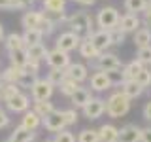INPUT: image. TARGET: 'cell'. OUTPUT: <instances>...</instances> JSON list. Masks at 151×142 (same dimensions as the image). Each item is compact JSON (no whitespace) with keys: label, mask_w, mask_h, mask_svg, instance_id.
<instances>
[{"label":"cell","mask_w":151,"mask_h":142,"mask_svg":"<svg viewBox=\"0 0 151 142\" xmlns=\"http://www.w3.org/2000/svg\"><path fill=\"white\" fill-rule=\"evenodd\" d=\"M66 25L70 27L72 32H76L81 38H91L94 32V19L87 12H76L72 15H68V23Z\"/></svg>","instance_id":"6da1fadb"},{"label":"cell","mask_w":151,"mask_h":142,"mask_svg":"<svg viewBox=\"0 0 151 142\" xmlns=\"http://www.w3.org/2000/svg\"><path fill=\"white\" fill-rule=\"evenodd\" d=\"M129 110H130V99L127 97L125 93L115 91V93H111L110 97H108V101H106V114L110 117H113V120L123 117V116L129 114Z\"/></svg>","instance_id":"7a4b0ae2"},{"label":"cell","mask_w":151,"mask_h":142,"mask_svg":"<svg viewBox=\"0 0 151 142\" xmlns=\"http://www.w3.org/2000/svg\"><path fill=\"white\" fill-rule=\"evenodd\" d=\"M119 19H121V15L113 6H104V8L98 9L94 23H96L98 28H102V30H113V28L119 27Z\"/></svg>","instance_id":"3957f363"},{"label":"cell","mask_w":151,"mask_h":142,"mask_svg":"<svg viewBox=\"0 0 151 142\" xmlns=\"http://www.w3.org/2000/svg\"><path fill=\"white\" fill-rule=\"evenodd\" d=\"M93 66L96 70H100V72H111V70H121L123 68V63L119 61V57H117L115 53L106 51V53L98 55V59L93 61Z\"/></svg>","instance_id":"277c9868"},{"label":"cell","mask_w":151,"mask_h":142,"mask_svg":"<svg viewBox=\"0 0 151 142\" xmlns=\"http://www.w3.org/2000/svg\"><path fill=\"white\" fill-rule=\"evenodd\" d=\"M81 40H83V38L78 36L76 32H72V30H64V32H60V34L57 36L55 47H57V49H60V51H66V53H70V51H74V49H79V44H81Z\"/></svg>","instance_id":"5b68a950"},{"label":"cell","mask_w":151,"mask_h":142,"mask_svg":"<svg viewBox=\"0 0 151 142\" xmlns=\"http://www.w3.org/2000/svg\"><path fill=\"white\" fill-rule=\"evenodd\" d=\"M55 91V85H51L45 78H38L30 87V97H32V102H38V101H49L51 95Z\"/></svg>","instance_id":"8992f818"},{"label":"cell","mask_w":151,"mask_h":142,"mask_svg":"<svg viewBox=\"0 0 151 142\" xmlns=\"http://www.w3.org/2000/svg\"><path fill=\"white\" fill-rule=\"evenodd\" d=\"M4 104H6V108L9 112L25 114L27 110H30V97H28L27 93L19 91L17 95H13V97H9L8 101H4Z\"/></svg>","instance_id":"52a82bcc"},{"label":"cell","mask_w":151,"mask_h":142,"mask_svg":"<svg viewBox=\"0 0 151 142\" xmlns=\"http://www.w3.org/2000/svg\"><path fill=\"white\" fill-rule=\"evenodd\" d=\"M81 112H83V116L87 117V120H91V121L98 120L100 116L106 114V101L100 99V97H93L91 101L81 108Z\"/></svg>","instance_id":"ba28073f"},{"label":"cell","mask_w":151,"mask_h":142,"mask_svg":"<svg viewBox=\"0 0 151 142\" xmlns=\"http://www.w3.org/2000/svg\"><path fill=\"white\" fill-rule=\"evenodd\" d=\"M45 63L49 68H60V70H66L72 63V59H70V53H66V51H60V49H51L49 53L45 57Z\"/></svg>","instance_id":"9c48e42d"},{"label":"cell","mask_w":151,"mask_h":142,"mask_svg":"<svg viewBox=\"0 0 151 142\" xmlns=\"http://www.w3.org/2000/svg\"><path fill=\"white\" fill-rule=\"evenodd\" d=\"M89 40L93 42V46L96 47L100 53H106V51L113 46V42H111V32H110V30H102V28L94 30L93 36L89 38Z\"/></svg>","instance_id":"30bf717a"},{"label":"cell","mask_w":151,"mask_h":142,"mask_svg":"<svg viewBox=\"0 0 151 142\" xmlns=\"http://www.w3.org/2000/svg\"><path fill=\"white\" fill-rule=\"evenodd\" d=\"M42 125H44L45 131H49V133H60V131L66 129V123L63 120L60 110H55L53 114H49L47 117H44V120H42Z\"/></svg>","instance_id":"8fae6325"},{"label":"cell","mask_w":151,"mask_h":142,"mask_svg":"<svg viewBox=\"0 0 151 142\" xmlns=\"http://www.w3.org/2000/svg\"><path fill=\"white\" fill-rule=\"evenodd\" d=\"M142 140V127L136 123H127L119 129V142H140Z\"/></svg>","instance_id":"7c38bea8"},{"label":"cell","mask_w":151,"mask_h":142,"mask_svg":"<svg viewBox=\"0 0 151 142\" xmlns=\"http://www.w3.org/2000/svg\"><path fill=\"white\" fill-rule=\"evenodd\" d=\"M110 87H113L110 76H108V72H100V70H96L93 76H91V89L96 93H104L108 91Z\"/></svg>","instance_id":"4fadbf2b"},{"label":"cell","mask_w":151,"mask_h":142,"mask_svg":"<svg viewBox=\"0 0 151 142\" xmlns=\"http://www.w3.org/2000/svg\"><path fill=\"white\" fill-rule=\"evenodd\" d=\"M66 76H68L70 80H74V82L81 83L89 78V68H87V64H83V63H70V66L66 68Z\"/></svg>","instance_id":"5bb4252c"},{"label":"cell","mask_w":151,"mask_h":142,"mask_svg":"<svg viewBox=\"0 0 151 142\" xmlns=\"http://www.w3.org/2000/svg\"><path fill=\"white\" fill-rule=\"evenodd\" d=\"M119 28L125 34L136 32L138 28H142V19L138 15H134V13H125V15H121V19H119Z\"/></svg>","instance_id":"9a60e30c"},{"label":"cell","mask_w":151,"mask_h":142,"mask_svg":"<svg viewBox=\"0 0 151 142\" xmlns=\"http://www.w3.org/2000/svg\"><path fill=\"white\" fill-rule=\"evenodd\" d=\"M42 23H44V12H38V9L25 12L21 17V25L25 28H40Z\"/></svg>","instance_id":"2e32d148"},{"label":"cell","mask_w":151,"mask_h":142,"mask_svg":"<svg viewBox=\"0 0 151 142\" xmlns=\"http://www.w3.org/2000/svg\"><path fill=\"white\" fill-rule=\"evenodd\" d=\"M34 138H36V131H28V129L19 125L12 131L8 142H34Z\"/></svg>","instance_id":"e0dca14e"},{"label":"cell","mask_w":151,"mask_h":142,"mask_svg":"<svg viewBox=\"0 0 151 142\" xmlns=\"http://www.w3.org/2000/svg\"><path fill=\"white\" fill-rule=\"evenodd\" d=\"M78 51H79V55H81L85 61H91V63H93L94 59H98V55H100V51L93 46V42L89 40V38H83V40H81Z\"/></svg>","instance_id":"ac0fdd59"},{"label":"cell","mask_w":151,"mask_h":142,"mask_svg":"<svg viewBox=\"0 0 151 142\" xmlns=\"http://www.w3.org/2000/svg\"><path fill=\"white\" fill-rule=\"evenodd\" d=\"M25 49H27L28 61H36V63H42V61H45L47 53H49V49L45 47V44H44V42H42V44L28 46V47H25Z\"/></svg>","instance_id":"d6986e66"},{"label":"cell","mask_w":151,"mask_h":142,"mask_svg":"<svg viewBox=\"0 0 151 142\" xmlns=\"http://www.w3.org/2000/svg\"><path fill=\"white\" fill-rule=\"evenodd\" d=\"M100 135V142H119V129L111 123H104L98 129Z\"/></svg>","instance_id":"ffe728a7"},{"label":"cell","mask_w":151,"mask_h":142,"mask_svg":"<svg viewBox=\"0 0 151 142\" xmlns=\"http://www.w3.org/2000/svg\"><path fill=\"white\" fill-rule=\"evenodd\" d=\"M91 99H93L91 91H89L87 87H81V85H79L78 91H76L72 97H70V102H72V106H74V108H83L85 104L91 101Z\"/></svg>","instance_id":"44dd1931"},{"label":"cell","mask_w":151,"mask_h":142,"mask_svg":"<svg viewBox=\"0 0 151 142\" xmlns=\"http://www.w3.org/2000/svg\"><path fill=\"white\" fill-rule=\"evenodd\" d=\"M145 64H142L138 59H134V61H130V63H127V64H123V68H121V74H123V80H136V76H138L142 72V68H144Z\"/></svg>","instance_id":"7402d4cb"},{"label":"cell","mask_w":151,"mask_h":142,"mask_svg":"<svg viewBox=\"0 0 151 142\" xmlns=\"http://www.w3.org/2000/svg\"><path fill=\"white\" fill-rule=\"evenodd\" d=\"M42 125V117L38 116L34 110H27L21 117V127H25L28 131H36Z\"/></svg>","instance_id":"603a6c76"},{"label":"cell","mask_w":151,"mask_h":142,"mask_svg":"<svg viewBox=\"0 0 151 142\" xmlns=\"http://www.w3.org/2000/svg\"><path fill=\"white\" fill-rule=\"evenodd\" d=\"M119 87H121V93H125L130 101L142 97V93H144V87H140V85L136 83V80H127V82H123Z\"/></svg>","instance_id":"cb8c5ba5"},{"label":"cell","mask_w":151,"mask_h":142,"mask_svg":"<svg viewBox=\"0 0 151 142\" xmlns=\"http://www.w3.org/2000/svg\"><path fill=\"white\" fill-rule=\"evenodd\" d=\"M21 36H23V42H25V47L44 42V32H42L40 28H25V32H23Z\"/></svg>","instance_id":"d4e9b609"},{"label":"cell","mask_w":151,"mask_h":142,"mask_svg":"<svg viewBox=\"0 0 151 142\" xmlns=\"http://www.w3.org/2000/svg\"><path fill=\"white\" fill-rule=\"evenodd\" d=\"M9 64L12 66H17V68H25L28 64V55H27V49H15V51H9Z\"/></svg>","instance_id":"484cf974"},{"label":"cell","mask_w":151,"mask_h":142,"mask_svg":"<svg viewBox=\"0 0 151 142\" xmlns=\"http://www.w3.org/2000/svg\"><path fill=\"white\" fill-rule=\"evenodd\" d=\"M4 47L9 51H15V49H23L25 47V42H23V36L17 34V32H9V34L4 38Z\"/></svg>","instance_id":"4316f807"},{"label":"cell","mask_w":151,"mask_h":142,"mask_svg":"<svg viewBox=\"0 0 151 142\" xmlns=\"http://www.w3.org/2000/svg\"><path fill=\"white\" fill-rule=\"evenodd\" d=\"M21 74H23V68H17V66L9 64L8 68L2 70V83H17L19 85Z\"/></svg>","instance_id":"83f0119b"},{"label":"cell","mask_w":151,"mask_h":142,"mask_svg":"<svg viewBox=\"0 0 151 142\" xmlns=\"http://www.w3.org/2000/svg\"><path fill=\"white\" fill-rule=\"evenodd\" d=\"M134 44H136V47H147V46H151V30L147 27H142V28H138V30L134 32Z\"/></svg>","instance_id":"f1b7e54d"},{"label":"cell","mask_w":151,"mask_h":142,"mask_svg":"<svg viewBox=\"0 0 151 142\" xmlns=\"http://www.w3.org/2000/svg\"><path fill=\"white\" fill-rule=\"evenodd\" d=\"M68 0H42L44 12H53V13H63L66 9Z\"/></svg>","instance_id":"f546056e"},{"label":"cell","mask_w":151,"mask_h":142,"mask_svg":"<svg viewBox=\"0 0 151 142\" xmlns=\"http://www.w3.org/2000/svg\"><path fill=\"white\" fill-rule=\"evenodd\" d=\"M32 110L44 120V117H47L49 114L55 112V104L51 101H38V102H34V108H32Z\"/></svg>","instance_id":"4dcf8cb0"},{"label":"cell","mask_w":151,"mask_h":142,"mask_svg":"<svg viewBox=\"0 0 151 142\" xmlns=\"http://www.w3.org/2000/svg\"><path fill=\"white\" fill-rule=\"evenodd\" d=\"M147 2H149V0H125V9H127V13H134V15H138V13H144Z\"/></svg>","instance_id":"1f68e13d"},{"label":"cell","mask_w":151,"mask_h":142,"mask_svg":"<svg viewBox=\"0 0 151 142\" xmlns=\"http://www.w3.org/2000/svg\"><path fill=\"white\" fill-rule=\"evenodd\" d=\"M45 80L49 82L51 85H55V87H59L60 83L66 80V70H60V68H49V72H47Z\"/></svg>","instance_id":"d6a6232c"},{"label":"cell","mask_w":151,"mask_h":142,"mask_svg":"<svg viewBox=\"0 0 151 142\" xmlns=\"http://www.w3.org/2000/svg\"><path fill=\"white\" fill-rule=\"evenodd\" d=\"M76 140L78 142H100V135H98V129H83V131H79Z\"/></svg>","instance_id":"836d02e7"},{"label":"cell","mask_w":151,"mask_h":142,"mask_svg":"<svg viewBox=\"0 0 151 142\" xmlns=\"http://www.w3.org/2000/svg\"><path fill=\"white\" fill-rule=\"evenodd\" d=\"M21 91V87H19L17 83H2L0 85V101H8L9 97H13V95H17Z\"/></svg>","instance_id":"e575fe53"},{"label":"cell","mask_w":151,"mask_h":142,"mask_svg":"<svg viewBox=\"0 0 151 142\" xmlns=\"http://www.w3.org/2000/svg\"><path fill=\"white\" fill-rule=\"evenodd\" d=\"M78 87H79V83H78V82H74V80H70L68 76H66V80L59 85V91L63 93L64 97H68V99H70L76 91H78Z\"/></svg>","instance_id":"d590c367"},{"label":"cell","mask_w":151,"mask_h":142,"mask_svg":"<svg viewBox=\"0 0 151 142\" xmlns=\"http://www.w3.org/2000/svg\"><path fill=\"white\" fill-rule=\"evenodd\" d=\"M136 83H138L140 87L147 89L149 85H151V68L144 66V68H142V72H140L138 76H136Z\"/></svg>","instance_id":"8d00e7d4"},{"label":"cell","mask_w":151,"mask_h":142,"mask_svg":"<svg viewBox=\"0 0 151 142\" xmlns=\"http://www.w3.org/2000/svg\"><path fill=\"white\" fill-rule=\"evenodd\" d=\"M60 114H63V120H64V123H66V127L76 125V123H78V112H76V108L60 110Z\"/></svg>","instance_id":"74e56055"},{"label":"cell","mask_w":151,"mask_h":142,"mask_svg":"<svg viewBox=\"0 0 151 142\" xmlns=\"http://www.w3.org/2000/svg\"><path fill=\"white\" fill-rule=\"evenodd\" d=\"M38 78H40V76H34V74L25 72V70H23L21 80H19V87H27V89H30V87H32V83H34Z\"/></svg>","instance_id":"f35d334b"},{"label":"cell","mask_w":151,"mask_h":142,"mask_svg":"<svg viewBox=\"0 0 151 142\" xmlns=\"http://www.w3.org/2000/svg\"><path fill=\"white\" fill-rule=\"evenodd\" d=\"M53 142H78V140H76L74 133H70L68 129H64V131H60V133H55Z\"/></svg>","instance_id":"ab89813d"},{"label":"cell","mask_w":151,"mask_h":142,"mask_svg":"<svg viewBox=\"0 0 151 142\" xmlns=\"http://www.w3.org/2000/svg\"><path fill=\"white\" fill-rule=\"evenodd\" d=\"M136 59H138L142 64H151V46H147V47H140V49H138V55H136Z\"/></svg>","instance_id":"60d3db41"},{"label":"cell","mask_w":151,"mask_h":142,"mask_svg":"<svg viewBox=\"0 0 151 142\" xmlns=\"http://www.w3.org/2000/svg\"><path fill=\"white\" fill-rule=\"evenodd\" d=\"M110 32H111V42H113V46H121L123 42H125V36H127V34L121 30L119 27L113 28V30H110Z\"/></svg>","instance_id":"b9f144b4"},{"label":"cell","mask_w":151,"mask_h":142,"mask_svg":"<svg viewBox=\"0 0 151 142\" xmlns=\"http://www.w3.org/2000/svg\"><path fill=\"white\" fill-rule=\"evenodd\" d=\"M0 9H23L19 0H0Z\"/></svg>","instance_id":"7bdbcfd3"},{"label":"cell","mask_w":151,"mask_h":142,"mask_svg":"<svg viewBox=\"0 0 151 142\" xmlns=\"http://www.w3.org/2000/svg\"><path fill=\"white\" fill-rule=\"evenodd\" d=\"M9 123H12V120H9V114L6 112V108L0 106V129H6Z\"/></svg>","instance_id":"ee69618b"},{"label":"cell","mask_w":151,"mask_h":142,"mask_svg":"<svg viewBox=\"0 0 151 142\" xmlns=\"http://www.w3.org/2000/svg\"><path fill=\"white\" fill-rule=\"evenodd\" d=\"M23 70H25V72L34 74V76H40V63H36V61H28V64Z\"/></svg>","instance_id":"f6af8a7d"},{"label":"cell","mask_w":151,"mask_h":142,"mask_svg":"<svg viewBox=\"0 0 151 142\" xmlns=\"http://www.w3.org/2000/svg\"><path fill=\"white\" fill-rule=\"evenodd\" d=\"M144 23L145 27H151V0L147 2V6H145V9H144Z\"/></svg>","instance_id":"bcb514c9"},{"label":"cell","mask_w":151,"mask_h":142,"mask_svg":"<svg viewBox=\"0 0 151 142\" xmlns=\"http://www.w3.org/2000/svg\"><path fill=\"white\" fill-rule=\"evenodd\" d=\"M142 114H144V120L151 121V99L144 104V110H142Z\"/></svg>","instance_id":"7dc6e473"},{"label":"cell","mask_w":151,"mask_h":142,"mask_svg":"<svg viewBox=\"0 0 151 142\" xmlns=\"http://www.w3.org/2000/svg\"><path fill=\"white\" fill-rule=\"evenodd\" d=\"M140 142H151V127L142 129V140Z\"/></svg>","instance_id":"c3c4849f"},{"label":"cell","mask_w":151,"mask_h":142,"mask_svg":"<svg viewBox=\"0 0 151 142\" xmlns=\"http://www.w3.org/2000/svg\"><path fill=\"white\" fill-rule=\"evenodd\" d=\"M72 2H76V4H79V6H93L96 0H72Z\"/></svg>","instance_id":"681fc988"},{"label":"cell","mask_w":151,"mask_h":142,"mask_svg":"<svg viewBox=\"0 0 151 142\" xmlns=\"http://www.w3.org/2000/svg\"><path fill=\"white\" fill-rule=\"evenodd\" d=\"M34 2H36V0H19V4L23 6V9H25V8H30Z\"/></svg>","instance_id":"f907efd6"},{"label":"cell","mask_w":151,"mask_h":142,"mask_svg":"<svg viewBox=\"0 0 151 142\" xmlns=\"http://www.w3.org/2000/svg\"><path fill=\"white\" fill-rule=\"evenodd\" d=\"M4 38H6V32H4V25L0 23V42H4Z\"/></svg>","instance_id":"816d5d0a"},{"label":"cell","mask_w":151,"mask_h":142,"mask_svg":"<svg viewBox=\"0 0 151 142\" xmlns=\"http://www.w3.org/2000/svg\"><path fill=\"white\" fill-rule=\"evenodd\" d=\"M0 85H2V72H0Z\"/></svg>","instance_id":"f5cc1de1"},{"label":"cell","mask_w":151,"mask_h":142,"mask_svg":"<svg viewBox=\"0 0 151 142\" xmlns=\"http://www.w3.org/2000/svg\"><path fill=\"white\" fill-rule=\"evenodd\" d=\"M44 142H53V140H44Z\"/></svg>","instance_id":"db71d44e"}]
</instances>
